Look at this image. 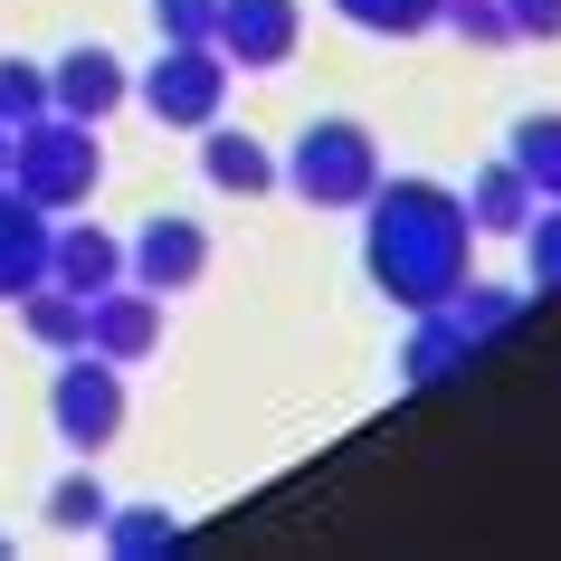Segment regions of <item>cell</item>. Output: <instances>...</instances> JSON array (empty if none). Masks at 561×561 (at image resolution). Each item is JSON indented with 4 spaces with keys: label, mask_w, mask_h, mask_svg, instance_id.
I'll list each match as a JSON object with an SVG mask.
<instances>
[{
    "label": "cell",
    "mask_w": 561,
    "mask_h": 561,
    "mask_svg": "<svg viewBox=\"0 0 561 561\" xmlns=\"http://www.w3.org/2000/svg\"><path fill=\"white\" fill-rule=\"evenodd\" d=\"M362 266H371V286H381L400 314L447 305L476 276V219H467V201H457L447 181H419V172L371 181V201H362Z\"/></svg>",
    "instance_id": "obj_1"
},
{
    "label": "cell",
    "mask_w": 561,
    "mask_h": 561,
    "mask_svg": "<svg viewBox=\"0 0 561 561\" xmlns=\"http://www.w3.org/2000/svg\"><path fill=\"white\" fill-rule=\"evenodd\" d=\"M10 191H30L38 209H87L95 201V181H105V144H95V124L77 115H30V124H10Z\"/></svg>",
    "instance_id": "obj_2"
},
{
    "label": "cell",
    "mask_w": 561,
    "mask_h": 561,
    "mask_svg": "<svg viewBox=\"0 0 561 561\" xmlns=\"http://www.w3.org/2000/svg\"><path fill=\"white\" fill-rule=\"evenodd\" d=\"M276 181H286L305 209H362L371 181H381V144H371V124H353V115H314L296 134V152L276 162Z\"/></svg>",
    "instance_id": "obj_3"
},
{
    "label": "cell",
    "mask_w": 561,
    "mask_h": 561,
    "mask_svg": "<svg viewBox=\"0 0 561 561\" xmlns=\"http://www.w3.org/2000/svg\"><path fill=\"white\" fill-rule=\"evenodd\" d=\"M152 105V124H172V134H201V124H219V105H229V58L209 48V38H162V58L144 67V87H134Z\"/></svg>",
    "instance_id": "obj_4"
},
{
    "label": "cell",
    "mask_w": 561,
    "mask_h": 561,
    "mask_svg": "<svg viewBox=\"0 0 561 561\" xmlns=\"http://www.w3.org/2000/svg\"><path fill=\"white\" fill-rule=\"evenodd\" d=\"M48 419H58V438L77 457H105L124 438V362L105 353H67L58 381H48Z\"/></svg>",
    "instance_id": "obj_5"
},
{
    "label": "cell",
    "mask_w": 561,
    "mask_h": 561,
    "mask_svg": "<svg viewBox=\"0 0 561 561\" xmlns=\"http://www.w3.org/2000/svg\"><path fill=\"white\" fill-rule=\"evenodd\" d=\"M124 276L152 286V296L201 286V276H209V229H201V219H181V209H152L144 229H134V248H124Z\"/></svg>",
    "instance_id": "obj_6"
},
{
    "label": "cell",
    "mask_w": 561,
    "mask_h": 561,
    "mask_svg": "<svg viewBox=\"0 0 561 561\" xmlns=\"http://www.w3.org/2000/svg\"><path fill=\"white\" fill-rule=\"evenodd\" d=\"M296 38H305L296 0H219V10H209V48L229 67H286Z\"/></svg>",
    "instance_id": "obj_7"
},
{
    "label": "cell",
    "mask_w": 561,
    "mask_h": 561,
    "mask_svg": "<svg viewBox=\"0 0 561 561\" xmlns=\"http://www.w3.org/2000/svg\"><path fill=\"white\" fill-rule=\"evenodd\" d=\"M77 353H105V362H152L162 353V296L152 286H105V296H87V343Z\"/></svg>",
    "instance_id": "obj_8"
},
{
    "label": "cell",
    "mask_w": 561,
    "mask_h": 561,
    "mask_svg": "<svg viewBox=\"0 0 561 561\" xmlns=\"http://www.w3.org/2000/svg\"><path fill=\"white\" fill-rule=\"evenodd\" d=\"M124 95H134V77H124V58L115 48H67V58H48V105H58V115H77V124H105L124 105Z\"/></svg>",
    "instance_id": "obj_9"
},
{
    "label": "cell",
    "mask_w": 561,
    "mask_h": 561,
    "mask_svg": "<svg viewBox=\"0 0 561 561\" xmlns=\"http://www.w3.org/2000/svg\"><path fill=\"white\" fill-rule=\"evenodd\" d=\"M48 209L30 201V191H10V181H0V305L10 296H30L38 276H48Z\"/></svg>",
    "instance_id": "obj_10"
},
{
    "label": "cell",
    "mask_w": 561,
    "mask_h": 561,
    "mask_svg": "<svg viewBox=\"0 0 561 561\" xmlns=\"http://www.w3.org/2000/svg\"><path fill=\"white\" fill-rule=\"evenodd\" d=\"M48 276H58L67 296H105V286H124V238L95 229V219H67L48 238Z\"/></svg>",
    "instance_id": "obj_11"
},
{
    "label": "cell",
    "mask_w": 561,
    "mask_h": 561,
    "mask_svg": "<svg viewBox=\"0 0 561 561\" xmlns=\"http://www.w3.org/2000/svg\"><path fill=\"white\" fill-rule=\"evenodd\" d=\"M201 172H209V191H229V201H257V191H276V152H266L257 134L201 124Z\"/></svg>",
    "instance_id": "obj_12"
},
{
    "label": "cell",
    "mask_w": 561,
    "mask_h": 561,
    "mask_svg": "<svg viewBox=\"0 0 561 561\" xmlns=\"http://www.w3.org/2000/svg\"><path fill=\"white\" fill-rule=\"evenodd\" d=\"M457 362H476V343L457 333V314H447V305L410 314V343H400V381H410V390H428V381H447Z\"/></svg>",
    "instance_id": "obj_13"
},
{
    "label": "cell",
    "mask_w": 561,
    "mask_h": 561,
    "mask_svg": "<svg viewBox=\"0 0 561 561\" xmlns=\"http://www.w3.org/2000/svg\"><path fill=\"white\" fill-rule=\"evenodd\" d=\"M467 201V219H476V238H514L533 219V181L514 172V162H485L476 172V191H457Z\"/></svg>",
    "instance_id": "obj_14"
},
{
    "label": "cell",
    "mask_w": 561,
    "mask_h": 561,
    "mask_svg": "<svg viewBox=\"0 0 561 561\" xmlns=\"http://www.w3.org/2000/svg\"><path fill=\"white\" fill-rule=\"evenodd\" d=\"M20 324H30L38 353H77L87 343V296H67L58 276H38L30 296H20Z\"/></svg>",
    "instance_id": "obj_15"
},
{
    "label": "cell",
    "mask_w": 561,
    "mask_h": 561,
    "mask_svg": "<svg viewBox=\"0 0 561 561\" xmlns=\"http://www.w3.org/2000/svg\"><path fill=\"white\" fill-rule=\"evenodd\" d=\"M105 552L115 561H162V552H181V524L162 514V504H105Z\"/></svg>",
    "instance_id": "obj_16"
},
{
    "label": "cell",
    "mask_w": 561,
    "mask_h": 561,
    "mask_svg": "<svg viewBox=\"0 0 561 561\" xmlns=\"http://www.w3.org/2000/svg\"><path fill=\"white\" fill-rule=\"evenodd\" d=\"M504 162L533 181V201H561V105H552V115H524V124H514Z\"/></svg>",
    "instance_id": "obj_17"
},
{
    "label": "cell",
    "mask_w": 561,
    "mask_h": 561,
    "mask_svg": "<svg viewBox=\"0 0 561 561\" xmlns=\"http://www.w3.org/2000/svg\"><path fill=\"white\" fill-rule=\"evenodd\" d=\"M447 314H457V333H467V343H495L504 324H514V314H524V296H514V286H457V296H447Z\"/></svg>",
    "instance_id": "obj_18"
},
{
    "label": "cell",
    "mask_w": 561,
    "mask_h": 561,
    "mask_svg": "<svg viewBox=\"0 0 561 561\" xmlns=\"http://www.w3.org/2000/svg\"><path fill=\"white\" fill-rule=\"evenodd\" d=\"M353 30H371V38H419V30H438V10L447 0H333Z\"/></svg>",
    "instance_id": "obj_19"
},
{
    "label": "cell",
    "mask_w": 561,
    "mask_h": 561,
    "mask_svg": "<svg viewBox=\"0 0 561 561\" xmlns=\"http://www.w3.org/2000/svg\"><path fill=\"white\" fill-rule=\"evenodd\" d=\"M514 238H524V276L542 296H561V201H533V219Z\"/></svg>",
    "instance_id": "obj_20"
},
{
    "label": "cell",
    "mask_w": 561,
    "mask_h": 561,
    "mask_svg": "<svg viewBox=\"0 0 561 561\" xmlns=\"http://www.w3.org/2000/svg\"><path fill=\"white\" fill-rule=\"evenodd\" d=\"M105 504H115V495L77 467V476H58V485H48V524H58V533H95V524H105Z\"/></svg>",
    "instance_id": "obj_21"
},
{
    "label": "cell",
    "mask_w": 561,
    "mask_h": 561,
    "mask_svg": "<svg viewBox=\"0 0 561 561\" xmlns=\"http://www.w3.org/2000/svg\"><path fill=\"white\" fill-rule=\"evenodd\" d=\"M30 115H48V67L0 58V124H30Z\"/></svg>",
    "instance_id": "obj_22"
},
{
    "label": "cell",
    "mask_w": 561,
    "mask_h": 561,
    "mask_svg": "<svg viewBox=\"0 0 561 561\" xmlns=\"http://www.w3.org/2000/svg\"><path fill=\"white\" fill-rule=\"evenodd\" d=\"M438 20L457 38H476V48H504V38H514V30H504V0H447Z\"/></svg>",
    "instance_id": "obj_23"
},
{
    "label": "cell",
    "mask_w": 561,
    "mask_h": 561,
    "mask_svg": "<svg viewBox=\"0 0 561 561\" xmlns=\"http://www.w3.org/2000/svg\"><path fill=\"white\" fill-rule=\"evenodd\" d=\"M209 10L219 0H152V30L162 38H209Z\"/></svg>",
    "instance_id": "obj_24"
},
{
    "label": "cell",
    "mask_w": 561,
    "mask_h": 561,
    "mask_svg": "<svg viewBox=\"0 0 561 561\" xmlns=\"http://www.w3.org/2000/svg\"><path fill=\"white\" fill-rule=\"evenodd\" d=\"M504 30L514 38H561V0H504Z\"/></svg>",
    "instance_id": "obj_25"
},
{
    "label": "cell",
    "mask_w": 561,
    "mask_h": 561,
    "mask_svg": "<svg viewBox=\"0 0 561 561\" xmlns=\"http://www.w3.org/2000/svg\"><path fill=\"white\" fill-rule=\"evenodd\" d=\"M0 172H10V124H0Z\"/></svg>",
    "instance_id": "obj_26"
},
{
    "label": "cell",
    "mask_w": 561,
    "mask_h": 561,
    "mask_svg": "<svg viewBox=\"0 0 561 561\" xmlns=\"http://www.w3.org/2000/svg\"><path fill=\"white\" fill-rule=\"evenodd\" d=\"M0 552H10V542H0Z\"/></svg>",
    "instance_id": "obj_27"
}]
</instances>
